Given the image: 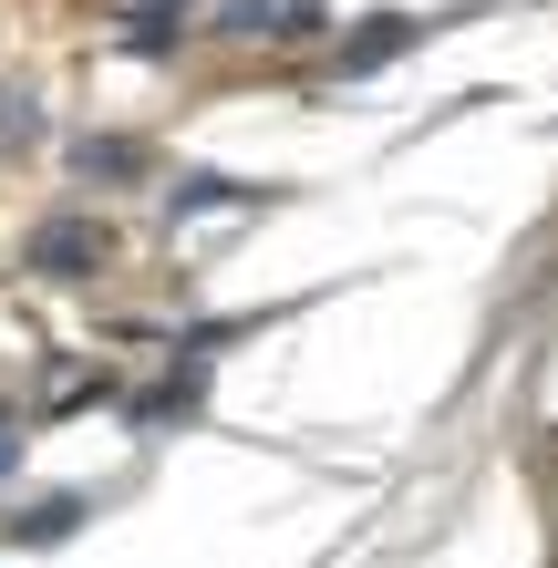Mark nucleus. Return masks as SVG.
Here are the masks:
<instances>
[{
	"instance_id": "obj_1",
	"label": "nucleus",
	"mask_w": 558,
	"mask_h": 568,
	"mask_svg": "<svg viewBox=\"0 0 558 568\" xmlns=\"http://www.w3.org/2000/svg\"><path fill=\"white\" fill-rule=\"evenodd\" d=\"M31 270H52V280H73V270H104V227L62 207V217L42 227V239H31Z\"/></svg>"
}]
</instances>
